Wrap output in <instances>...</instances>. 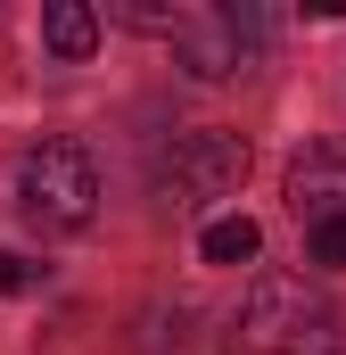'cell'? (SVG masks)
I'll return each instance as SVG.
<instances>
[{
	"label": "cell",
	"mask_w": 346,
	"mask_h": 355,
	"mask_svg": "<svg viewBox=\"0 0 346 355\" xmlns=\"http://www.w3.org/2000/svg\"><path fill=\"white\" fill-rule=\"evenodd\" d=\"M231 339H239V355H346V322L297 272H256Z\"/></svg>",
	"instance_id": "1"
},
{
	"label": "cell",
	"mask_w": 346,
	"mask_h": 355,
	"mask_svg": "<svg viewBox=\"0 0 346 355\" xmlns=\"http://www.w3.org/2000/svg\"><path fill=\"white\" fill-rule=\"evenodd\" d=\"M17 215L33 232H83L99 215V166H91V149H75V141L25 149V166H17Z\"/></svg>",
	"instance_id": "2"
},
{
	"label": "cell",
	"mask_w": 346,
	"mask_h": 355,
	"mask_svg": "<svg viewBox=\"0 0 346 355\" xmlns=\"http://www.w3.org/2000/svg\"><path fill=\"white\" fill-rule=\"evenodd\" d=\"M239 182H248V141H239V132H223V124L181 132V141H173V157L157 166L165 207H206V198H231Z\"/></svg>",
	"instance_id": "3"
},
{
	"label": "cell",
	"mask_w": 346,
	"mask_h": 355,
	"mask_svg": "<svg viewBox=\"0 0 346 355\" xmlns=\"http://www.w3.org/2000/svg\"><path fill=\"white\" fill-rule=\"evenodd\" d=\"M173 58L198 75V83H231L264 58V17L256 8H190L181 33H173Z\"/></svg>",
	"instance_id": "4"
},
{
	"label": "cell",
	"mask_w": 346,
	"mask_h": 355,
	"mask_svg": "<svg viewBox=\"0 0 346 355\" xmlns=\"http://www.w3.org/2000/svg\"><path fill=\"white\" fill-rule=\"evenodd\" d=\"M289 215L305 232L313 223H346V141H313L289 166Z\"/></svg>",
	"instance_id": "5"
},
{
	"label": "cell",
	"mask_w": 346,
	"mask_h": 355,
	"mask_svg": "<svg viewBox=\"0 0 346 355\" xmlns=\"http://www.w3.org/2000/svg\"><path fill=\"white\" fill-rule=\"evenodd\" d=\"M42 42H50L58 58H91V50H99V8H83V0H50V8H42Z\"/></svg>",
	"instance_id": "6"
},
{
	"label": "cell",
	"mask_w": 346,
	"mask_h": 355,
	"mask_svg": "<svg viewBox=\"0 0 346 355\" xmlns=\"http://www.w3.org/2000/svg\"><path fill=\"white\" fill-rule=\"evenodd\" d=\"M256 248H264L256 215H215V223L198 232V257H206V265H256Z\"/></svg>",
	"instance_id": "7"
},
{
	"label": "cell",
	"mask_w": 346,
	"mask_h": 355,
	"mask_svg": "<svg viewBox=\"0 0 346 355\" xmlns=\"http://www.w3.org/2000/svg\"><path fill=\"white\" fill-rule=\"evenodd\" d=\"M181 17H190V8H165V0H116V25L157 33V42H173V33H181Z\"/></svg>",
	"instance_id": "8"
},
{
	"label": "cell",
	"mask_w": 346,
	"mask_h": 355,
	"mask_svg": "<svg viewBox=\"0 0 346 355\" xmlns=\"http://www.w3.org/2000/svg\"><path fill=\"white\" fill-rule=\"evenodd\" d=\"M305 265L346 272V223H313V232H305Z\"/></svg>",
	"instance_id": "9"
},
{
	"label": "cell",
	"mask_w": 346,
	"mask_h": 355,
	"mask_svg": "<svg viewBox=\"0 0 346 355\" xmlns=\"http://www.w3.org/2000/svg\"><path fill=\"white\" fill-rule=\"evenodd\" d=\"M33 281H42V272L25 265V257H8V248H0V297H17V289H33Z\"/></svg>",
	"instance_id": "10"
}]
</instances>
